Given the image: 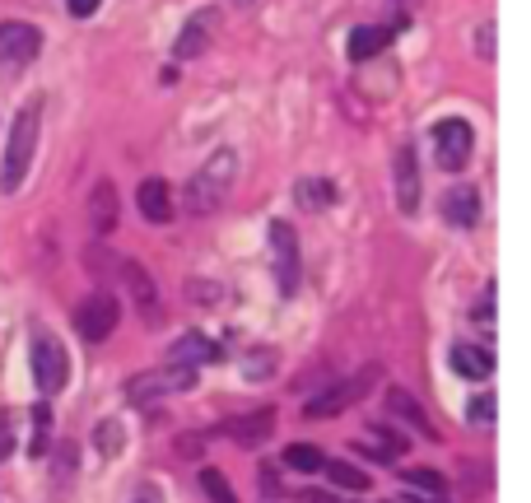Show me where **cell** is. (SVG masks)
Segmentation results:
<instances>
[{
  "mask_svg": "<svg viewBox=\"0 0 531 503\" xmlns=\"http://www.w3.org/2000/svg\"><path fill=\"white\" fill-rule=\"evenodd\" d=\"M38 126H42V98H28L24 108L14 112L10 136H5V154H0V187L19 191L33 164V150H38Z\"/></svg>",
  "mask_w": 531,
  "mask_h": 503,
  "instance_id": "obj_1",
  "label": "cell"
},
{
  "mask_svg": "<svg viewBox=\"0 0 531 503\" xmlns=\"http://www.w3.org/2000/svg\"><path fill=\"white\" fill-rule=\"evenodd\" d=\"M233 173H238V154L233 150L210 154L187 182V210L191 215H215L219 205H224V196H229V187H233Z\"/></svg>",
  "mask_w": 531,
  "mask_h": 503,
  "instance_id": "obj_2",
  "label": "cell"
},
{
  "mask_svg": "<svg viewBox=\"0 0 531 503\" xmlns=\"http://www.w3.org/2000/svg\"><path fill=\"white\" fill-rule=\"evenodd\" d=\"M373 378H378V368H364V373L350 382H327L322 392H313L303 401V420H336V415H345L359 396H368Z\"/></svg>",
  "mask_w": 531,
  "mask_h": 503,
  "instance_id": "obj_3",
  "label": "cell"
},
{
  "mask_svg": "<svg viewBox=\"0 0 531 503\" xmlns=\"http://www.w3.org/2000/svg\"><path fill=\"white\" fill-rule=\"evenodd\" d=\"M266 247H271V271H275L280 294H294V289H299V233H294V224L271 219V229H266Z\"/></svg>",
  "mask_w": 531,
  "mask_h": 503,
  "instance_id": "obj_4",
  "label": "cell"
},
{
  "mask_svg": "<svg viewBox=\"0 0 531 503\" xmlns=\"http://www.w3.org/2000/svg\"><path fill=\"white\" fill-rule=\"evenodd\" d=\"M33 382H38L42 396H56L70 382L66 345L56 336H33Z\"/></svg>",
  "mask_w": 531,
  "mask_h": 503,
  "instance_id": "obj_5",
  "label": "cell"
},
{
  "mask_svg": "<svg viewBox=\"0 0 531 503\" xmlns=\"http://www.w3.org/2000/svg\"><path fill=\"white\" fill-rule=\"evenodd\" d=\"M117 322H122V303L112 299V294H89V299L75 308V331H80V340H89V345H103V340L117 331Z\"/></svg>",
  "mask_w": 531,
  "mask_h": 503,
  "instance_id": "obj_6",
  "label": "cell"
},
{
  "mask_svg": "<svg viewBox=\"0 0 531 503\" xmlns=\"http://www.w3.org/2000/svg\"><path fill=\"white\" fill-rule=\"evenodd\" d=\"M471 150H476V131H471L462 117H448V122L434 126V159L448 168V173L471 164Z\"/></svg>",
  "mask_w": 531,
  "mask_h": 503,
  "instance_id": "obj_7",
  "label": "cell"
},
{
  "mask_svg": "<svg viewBox=\"0 0 531 503\" xmlns=\"http://www.w3.org/2000/svg\"><path fill=\"white\" fill-rule=\"evenodd\" d=\"M42 52V33L24 19H5L0 24V66H28V61H38Z\"/></svg>",
  "mask_w": 531,
  "mask_h": 503,
  "instance_id": "obj_8",
  "label": "cell"
},
{
  "mask_svg": "<svg viewBox=\"0 0 531 503\" xmlns=\"http://www.w3.org/2000/svg\"><path fill=\"white\" fill-rule=\"evenodd\" d=\"M122 280H126V294H131V308L140 313L145 327H159L164 322V308H159V285L150 280V271L140 261H122Z\"/></svg>",
  "mask_w": 531,
  "mask_h": 503,
  "instance_id": "obj_9",
  "label": "cell"
},
{
  "mask_svg": "<svg viewBox=\"0 0 531 503\" xmlns=\"http://www.w3.org/2000/svg\"><path fill=\"white\" fill-rule=\"evenodd\" d=\"M392 182H396V210L401 215H415L420 210V159H415V150L410 145H401L392 159Z\"/></svg>",
  "mask_w": 531,
  "mask_h": 503,
  "instance_id": "obj_10",
  "label": "cell"
},
{
  "mask_svg": "<svg viewBox=\"0 0 531 503\" xmlns=\"http://www.w3.org/2000/svg\"><path fill=\"white\" fill-rule=\"evenodd\" d=\"M117 219H122V196L112 182H98L94 196H89V233L94 238H108L117 229Z\"/></svg>",
  "mask_w": 531,
  "mask_h": 503,
  "instance_id": "obj_11",
  "label": "cell"
},
{
  "mask_svg": "<svg viewBox=\"0 0 531 503\" xmlns=\"http://www.w3.org/2000/svg\"><path fill=\"white\" fill-rule=\"evenodd\" d=\"M275 429V410H252V415H238V420L219 424V434L233 438V443H243V448H257V443H266Z\"/></svg>",
  "mask_w": 531,
  "mask_h": 503,
  "instance_id": "obj_12",
  "label": "cell"
},
{
  "mask_svg": "<svg viewBox=\"0 0 531 503\" xmlns=\"http://www.w3.org/2000/svg\"><path fill=\"white\" fill-rule=\"evenodd\" d=\"M136 205L150 224H168L173 219V187H168L164 177H145L136 191Z\"/></svg>",
  "mask_w": 531,
  "mask_h": 503,
  "instance_id": "obj_13",
  "label": "cell"
},
{
  "mask_svg": "<svg viewBox=\"0 0 531 503\" xmlns=\"http://www.w3.org/2000/svg\"><path fill=\"white\" fill-rule=\"evenodd\" d=\"M359 452H373V462H396V457H406V438L396 434L392 424H368V434L359 438Z\"/></svg>",
  "mask_w": 531,
  "mask_h": 503,
  "instance_id": "obj_14",
  "label": "cell"
},
{
  "mask_svg": "<svg viewBox=\"0 0 531 503\" xmlns=\"http://www.w3.org/2000/svg\"><path fill=\"white\" fill-rule=\"evenodd\" d=\"M452 368H457L462 378H471V382H485L494 373V354L485 350V345L457 340V345H452Z\"/></svg>",
  "mask_w": 531,
  "mask_h": 503,
  "instance_id": "obj_15",
  "label": "cell"
},
{
  "mask_svg": "<svg viewBox=\"0 0 531 503\" xmlns=\"http://www.w3.org/2000/svg\"><path fill=\"white\" fill-rule=\"evenodd\" d=\"M387 410H392L396 420H406L410 429H420V434L429 438V443H434V438H438L434 420H429V415H424V406H420V401H415V396L406 392V387H392V392H387Z\"/></svg>",
  "mask_w": 531,
  "mask_h": 503,
  "instance_id": "obj_16",
  "label": "cell"
},
{
  "mask_svg": "<svg viewBox=\"0 0 531 503\" xmlns=\"http://www.w3.org/2000/svg\"><path fill=\"white\" fill-rule=\"evenodd\" d=\"M443 215H448L457 229H476V219H480V191L476 187H452L448 196H443Z\"/></svg>",
  "mask_w": 531,
  "mask_h": 503,
  "instance_id": "obj_17",
  "label": "cell"
},
{
  "mask_svg": "<svg viewBox=\"0 0 531 503\" xmlns=\"http://www.w3.org/2000/svg\"><path fill=\"white\" fill-rule=\"evenodd\" d=\"M215 359H219V350H215V345H210L205 336H196V331H191V336H182L173 350H168V364H187V368L215 364Z\"/></svg>",
  "mask_w": 531,
  "mask_h": 503,
  "instance_id": "obj_18",
  "label": "cell"
},
{
  "mask_svg": "<svg viewBox=\"0 0 531 503\" xmlns=\"http://www.w3.org/2000/svg\"><path fill=\"white\" fill-rule=\"evenodd\" d=\"M210 24H215V14L201 10V19H191V24L182 28V38H177V47H173L177 61H191V56H201L205 47H210Z\"/></svg>",
  "mask_w": 531,
  "mask_h": 503,
  "instance_id": "obj_19",
  "label": "cell"
},
{
  "mask_svg": "<svg viewBox=\"0 0 531 503\" xmlns=\"http://www.w3.org/2000/svg\"><path fill=\"white\" fill-rule=\"evenodd\" d=\"M387 42H392V28L359 24V28L350 33V61H368V56H378Z\"/></svg>",
  "mask_w": 531,
  "mask_h": 503,
  "instance_id": "obj_20",
  "label": "cell"
},
{
  "mask_svg": "<svg viewBox=\"0 0 531 503\" xmlns=\"http://www.w3.org/2000/svg\"><path fill=\"white\" fill-rule=\"evenodd\" d=\"M164 392H168L164 373H136V378L126 382V401H131V406H150L154 396H164Z\"/></svg>",
  "mask_w": 531,
  "mask_h": 503,
  "instance_id": "obj_21",
  "label": "cell"
},
{
  "mask_svg": "<svg viewBox=\"0 0 531 503\" xmlns=\"http://www.w3.org/2000/svg\"><path fill=\"white\" fill-rule=\"evenodd\" d=\"M294 196H299L303 210H327V205L336 201V187L322 182V177H303L299 187H294Z\"/></svg>",
  "mask_w": 531,
  "mask_h": 503,
  "instance_id": "obj_22",
  "label": "cell"
},
{
  "mask_svg": "<svg viewBox=\"0 0 531 503\" xmlns=\"http://www.w3.org/2000/svg\"><path fill=\"white\" fill-rule=\"evenodd\" d=\"M322 448H313V443H289L285 448V466L289 471H303V476H313V471H322Z\"/></svg>",
  "mask_w": 531,
  "mask_h": 503,
  "instance_id": "obj_23",
  "label": "cell"
},
{
  "mask_svg": "<svg viewBox=\"0 0 531 503\" xmlns=\"http://www.w3.org/2000/svg\"><path fill=\"white\" fill-rule=\"evenodd\" d=\"M322 471H327L331 485H341V490H354V494L368 490V476L354 462H322Z\"/></svg>",
  "mask_w": 531,
  "mask_h": 503,
  "instance_id": "obj_24",
  "label": "cell"
},
{
  "mask_svg": "<svg viewBox=\"0 0 531 503\" xmlns=\"http://www.w3.org/2000/svg\"><path fill=\"white\" fill-rule=\"evenodd\" d=\"M94 443H98V452L103 457H122V448H126V429H122V420H103L94 429Z\"/></svg>",
  "mask_w": 531,
  "mask_h": 503,
  "instance_id": "obj_25",
  "label": "cell"
},
{
  "mask_svg": "<svg viewBox=\"0 0 531 503\" xmlns=\"http://www.w3.org/2000/svg\"><path fill=\"white\" fill-rule=\"evenodd\" d=\"M401 480H406L410 490H429V494H438V499L448 494V480L438 476V471H429V466H406V471H401Z\"/></svg>",
  "mask_w": 531,
  "mask_h": 503,
  "instance_id": "obj_26",
  "label": "cell"
},
{
  "mask_svg": "<svg viewBox=\"0 0 531 503\" xmlns=\"http://www.w3.org/2000/svg\"><path fill=\"white\" fill-rule=\"evenodd\" d=\"M201 490L210 494V503H238V494H233V485L224 476H219L215 466H205L201 471Z\"/></svg>",
  "mask_w": 531,
  "mask_h": 503,
  "instance_id": "obj_27",
  "label": "cell"
},
{
  "mask_svg": "<svg viewBox=\"0 0 531 503\" xmlns=\"http://www.w3.org/2000/svg\"><path fill=\"white\" fill-rule=\"evenodd\" d=\"M28 420H33V443H28V452H33V457H42V452H47V429H52V410L33 406V415H28Z\"/></svg>",
  "mask_w": 531,
  "mask_h": 503,
  "instance_id": "obj_28",
  "label": "cell"
},
{
  "mask_svg": "<svg viewBox=\"0 0 531 503\" xmlns=\"http://www.w3.org/2000/svg\"><path fill=\"white\" fill-rule=\"evenodd\" d=\"M494 410H499V406H494V396H490V392H480L476 401L466 406V420L476 424V429H490V424H494Z\"/></svg>",
  "mask_w": 531,
  "mask_h": 503,
  "instance_id": "obj_29",
  "label": "cell"
},
{
  "mask_svg": "<svg viewBox=\"0 0 531 503\" xmlns=\"http://www.w3.org/2000/svg\"><path fill=\"white\" fill-rule=\"evenodd\" d=\"M271 368H275V354L271 350H252V354H247V378H252V382L266 378Z\"/></svg>",
  "mask_w": 531,
  "mask_h": 503,
  "instance_id": "obj_30",
  "label": "cell"
},
{
  "mask_svg": "<svg viewBox=\"0 0 531 503\" xmlns=\"http://www.w3.org/2000/svg\"><path fill=\"white\" fill-rule=\"evenodd\" d=\"M14 452V420H10V410H0V462Z\"/></svg>",
  "mask_w": 531,
  "mask_h": 503,
  "instance_id": "obj_31",
  "label": "cell"
},
{
  "mask_svg": "<svg viewBox=\"0 0 531 503\" xmlns=\"http://www.w3.org/2000/svg\"><path fill=\"white\" fill-rule=\"evenodd\" d=\"M471 317H476L480 327H490V322H494V289H485V299L476 303V313H471Z\"/></svg>",
  "mask_w": 531,
  "mask_h": 503,
  "instance_id": "obj_32",
  "label": "cell"
},
{
  "mask_svg": "<svg viewBox=\"0 0 531 503\" xmlns=\"http://www.w3.org/2000/svg\"><path fill=\"white\" fill-rule=\"evenodd\" d=\"M98 5H103V0H66V10L75 14V19H89V14H98Z\"/></svg>",
  "mask_w": 531,
  "mask_h": 503,
  "instance_id": "obj_33",
  "label": "cell"
},
{
  "mask_svg": "<svg viewBox=\"0 0 531 503\" xmlns=\"http://www.w3.org/2000/svg\"><path fill=\"white\" fill-rule=\"evenodd\" d=\"M476 42H480L476 52H480V56H485V61H490V56H494V47H490V42H494V28H490V24H480V33H476Z\"/></svg>",
  "mask_w": 531,
  "mask_h": 503,
  "instance_id": "obj_34",
  "label": "cell"
},
{
  "mask_svg": "<svg viewBox=\"0 0 531 503\" xmlns=\"http://www.w3.org/2000/svg\"><path fill=\"white\" fill-rule=\"evenodd\" d=\"M187 294H191V299H201V303H215V299H219V289H215V285H196V280L187 285Z\"/></svg>",
  "mask_w": 531,
  "mask_h": 503,
  "instance_id": "obj_35",
  "label": "cell"
},
{
  "mask_svg": "<svg viewBox=\"0 0 531 503\" xmlns=\"http://www.w3.org/2000/svg\"><path fill=\"white\" fill-rule=\"evenodd\" d=\"M429 503H448V499H429Z\"/></svg>",
  "mask_w": 531,
  "mask_h": 503,
  "instance_id": "obj_36",
  "label": "cell"
}]
</instances>
